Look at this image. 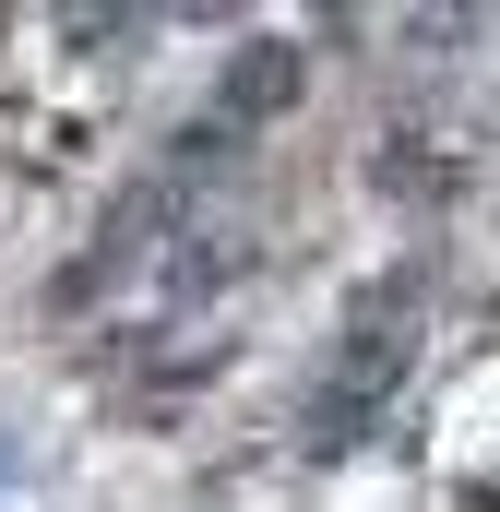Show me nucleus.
I'll return each mask as SVG.
<instances>
[{
    "mask_svg": "<svg viewBox=\"0 0 500 512\" xmlns=\"http://www.w3.org/2000/svg\"><path fill=\"white\" fill-rule=\"evenodd\" d=\"M298 84H310V48H274V36H262V48H239V72L215 84V131H250V120H274V108H286Z\"/></svg>",
    "mask_w": 500,
    "mask_h": 512,
    "instance_id": "nucleus-1",
    "label": "nucleus"
}]
</instances>
